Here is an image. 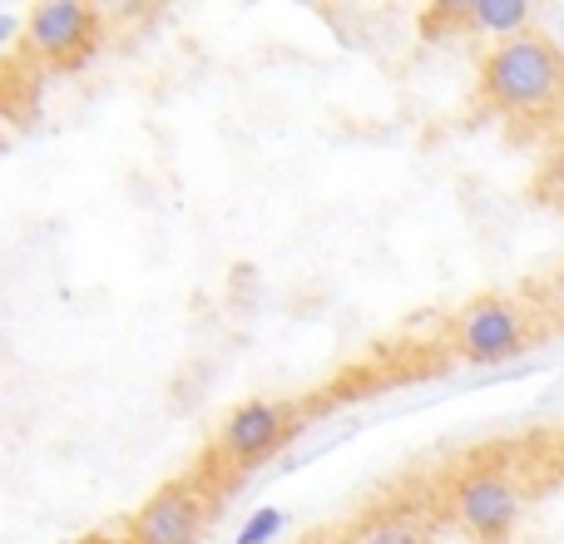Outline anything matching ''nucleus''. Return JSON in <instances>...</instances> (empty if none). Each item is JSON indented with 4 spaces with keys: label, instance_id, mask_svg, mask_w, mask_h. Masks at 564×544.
<instances>
[{
    "label": "nucleus",
    "instance_id": "nucleus-5",
    "mask_svg": "<svg viewBox=\"0 0 564 544\" xmlns=\"http://www.w3.org/2000/svg\"><path fill=\"white\" fill-rule=\"evenodd\" d=\"M288 426H292V411L282 401H268V396L243 401L218 426V456L228 466H258V460H268L288 440Z\"/></svg>",
    "mask_w": 564,
    "mask_h": 544
},
{
    "label": "nucleus",
    "instance_id": "nucleus-11",
    "mask_svg": "<svg viewBox=\"0 0 564 544\" xmlns=\"http://www.w3.org/2000/svg\"><path fill=\"white\" fill-rule=\"evenodd\" d=\"M550 194L564 204V139H560V149L550 154Z\"/></svg>",
    "mask_w": 564,
    "mask_h": 544
},
{
    "label": "nucleus",
    "instance_id": "nucleus-12",
    "mask_svg": "<svg viewBox=\"0 0 564 544\" xmlns=\"http://www.w3.org/2000/svg\"><path fill=\"white\" fill-rule=\"evenodd\" d=\"M550 312H555V322H564V263L550 278Z\"/></svg>",
    "mask_w": 564,
    "mask_h": 544
},
{
    "label": "nucleus",
    "instance_id": "nucleus-6",
    "mask_svg": "<svg viewBox=\"0 0 564 544\" xmlns=\"http://www.w3.org/2000/svg\"><path fill=\"white\" fill-rule=\"evenodd\" d=\"M99 15L85 0H45L25 15V45L30 55L50 59V65H69L75 55H85L95 40Z\"/></svg>",
    "mask_w": 564,
    "mask_h": 544
},
{
    "label": "nucleus",
    "instance_id": "nucleus-10",
    "mask_svg": "<svg viewBox=\"0 0 564 544\" xmlns=\"http://www.w3.org/2000/svg\"><path fill=\"white\" fill-rule=\"evenodd\" d=\"M15 40H25V20L10 15V10H0V55H6Z\"/></svg>",
    "mask_w": 564,
    "mask_h": 544
},
{
    "label": "nucleus",
    "instance_id": "nucleus-2",
    "mask_svg": "<svg viewBox=\"0 0 564 544\" xmlns=\"http://www.w3.org/2000/svg\"><path fill=\"white\" fill-rule=\"evenodd\" d=\"M530 337H535L530 307L520 297H500V292L466 302V307L456 312V322H451L456 351L466 361H476V367H496V361L520 357V351L530 347Z\"/></svg>",
    "mask_w": 564,
    "mask_h": 544
},
{
    "label": "nucleus",
    "instance_id": "nucleus-3",
    "mask_svg": "<svg viewBox=\"0 0 564 544\" xmlns=\"http://www.w3.org/2000/svg\"><path fill=\"white\" fill-rule=\"evenodd\" d=\"M520 510H525V496H520V480L510 470H470L451 490V515L480 544L506 540L520 525Z\"/></svg>",
    "mask_w": 564,
    "mask_h": 544
},
{
    "label": "nucleus",
    "instance_id": "nucleus-9",
    "mask_svg": "<svg viewBox=\"0 0 564 544\" xmlns=\"http://www.w3.org/2000/svg\"><path fill=\"white\" fill-rule=\"evenodd\" d=\"M282 530H288V510H278V505H258L253 515L238 525V535L234 544H273Z\"/></svg>",
    "mask_w": 564,
    "mask_h": 544
},
{
    "label": "nucleus",
    "instance_id": "nucleus-7",
    "mask_svg": "<svg viewBox=\"0 0 564 544\" xmlns=\"http://www.w3.org/2000/svg\"><path fill=\"white\" fill-rule=\"evenodd\" d=\"M535 10L525 0H466V30L476 35H490V40H516L530 30Z\"/></svg>",
    "mask_w": 564,
    "mask_h": 544
},
{
    "label": "nucleus",
    "instance_id": "nucleus-13",
    "mask_svg": "<svg viewBox=\"0 0 564 544\" xmlns=\"http://www.w3.org/2000/svg\"><path fill=\"white\" fill-rule=\"evenodd\" d=\"M302 544H351L347 535H337V530H317V535H307Z\"/></svg>",
    "mask_w": 564,
    "mask_h": 544
},
{
    "label": "nucleus",
    "instance_id": "nucleus-8",
    "mask_svg": "<svg viewBox=\"0 0 564 544\" xmlns=\"http://www.w3.org/2000/svg\"><path fill=\"white\" fill-rule=\"evenodd\" d=\"M351 544H431L426 525L411 515H397V510H377V515H361L357 525L347 530Z\"/></svg>",
    "mask_w": 564,
    "mask_h": 544
},
{
    "label": "nucleus",
    "instance_id": "nucleus-1",
    "mask_svg": "<svg viewBox=\"0 0 564 544\" xmlns=\"http://www.w3.org/2000/svg\"><path fill=\"white\" fill-rule=\"evenodd\" d=\"M480 95L516 119H545L564 109V50L540 30L496 40L480 59Z\"/></svg>",
    "mask_w": 564,
    "mask_h": 544
},
{
    "label": "nucleus",
    "instance_id": "nucleus-14",
    "mask_svg": "<svg viewBox=\"0 0 564 544\" xmlns=\"http://www.w3.org/2000/svg\"><path fill=\"white\" fill-rule=\"evenodd\" d=\"M99 544H129V540H99Z\"/></svg>",
    "mask_w": 564,
    "mask_h": 544
},
{
    "label": "nucleus",
    "instance_id": "nucleus-4",
    "mask_svg": "<svg viewBox=\"0 0 564 544\" xmlns=\"http://www.w3.org/2000/svg\"><path fill=\"white\" fill-rule=\"evenodd\" d=\"M208 525V496L198 480L159 486L129 520V544H198Z\"/></svg>",
    "mask_w": 564,
    "mask_h": 544
}]
</instances>
